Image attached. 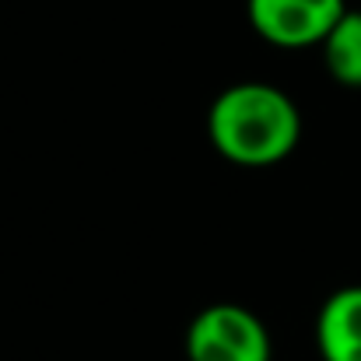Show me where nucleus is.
Segmentation results:
<instances>
[{"mask_svg":"<svg viewBox=\"0 0 361 361\" xmlns=\"http://www.w3.org/2000/svg\"><path fill=\"white\" fill-rule=\"evenodd\" d=\"M348 11V0H245L249 28L281 49L319 46Z\"/></svg>","mask_w":361,"mask_h":361,"instance_id":"f03ea898","label":"nucleus"},{"mask_svg":"<svg viewBox=\"0 0 361 361\" xmlns=\"http://www.w3.org/2000/svg\"><path fill=\"white\" fill-rule=\"evenodd\" d=\"M316 348L323 361H361V284L334 291L319 305Z\"/></svg>","mask_w":361,"mask_h":361,"instance_id":"20e7f679","label":"nucleus"},{"mask_svg":"<svg viewBox=\"0 0 361 361\" xmlns=\"http://www.w3.org/2000/svg\"><path fill=\"white\" fill-rule=\"evenodd\" d=\"M319 46L330 78L344 88H361V11L348 7Z\"/></svg>","mask_w":361,"mask_h":361,"instance_id":"39448f33","label":"nucleus"},{"mask_svg":"<svg viewBox=\"0 0 361 361\" xmlns=\"http://www.w3.org/2000/svg\"><path fill=\"white\" fill-rule=\"evenodd\" d=\"M211 147L239 169H270L302 140V113L288 92L267 81H239L207 109Z\"/></svg>","mask_w":361,"mask_h":361,"instance_id":"f257e3e1","label":"nucleus"},{"mask_svg":"<svg viewBox=\"0 0 361 361\" xmlns=\"http://www.w3.org/2000/svg\"><path fill=\"white\" fill-rule=\"evenodd\" d=\"M190 326L214 337L218 344L235 351L242 361H270V355H274L267 323L239 302H214V305L200 309Z\"/></svg>","mask_w":361,"mask_h":361,"instance_id":"7ed1b4c3","label":"nucleus"}]
</instances>
